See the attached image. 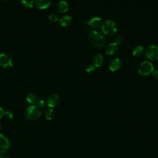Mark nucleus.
<instances>
[{
    "mask_svg": "<svg viewBox=\"0 0 158 158\" xmlns=\"http://www.w3.org/2000/svg\"><path fill=\"white\" fill-rule=\"evenodd\" d=\"M88 38L90 43L94 46L102 47L106 42L105 38L98 31L92 30L88 34Z\"/></svg>",
    "mask_w": 158,
    "mask_h": 158,
    "instance_id": "nucleus-1",
    "label": "nucleus"
},
{
    "mask_svg": "<svg viewBox=\"0 0 158 158\" xmlns=\"http://www.w3.org/2000/svg\"><path fill=\"white\" fill-rule=\"evenodd\" d=\"M41 115V110L36 106H28L25 112V117L29 121L37 120Z\"/></svg>",
    "mask_w": 158,
    "mask_h": 158,
    "instance_id": "nucleus-2",
    "label": "nucleus"
},
{
    "mask_svg": "<svg viewBox=\"0 0 158 158\" xmlns=\"http://www.w3.org/2000/svg\"><path fill=\"white\" fill-rule=\"evenodd\" d=\"M101 29L105 34L111 35L117 32V27L115 22L112 20L107 19L104 21L102 23Z\"/></svg>",
    "mask_w": 158,
    "mask_h": 158,
    "instance_id": "nucleus-3",
    "label": "nucleus"
},
{
    "mask_svg": "<svg viewBox=\"0 0 158 158\" xmlns=\"http://www.w3.org/2000/svg\"><path fill=\"white\" fill-rule=\"evenodd\" d=\"M154 70L152 64L148 60L143 61L138 67V72L140 75L145 76L150 74Z\"/></svg>",
    "mask_w": 158,
    "mask_h": 158,
    "instance_id": "nucleus-4",
    "label": "nucleus"
},
{
    "mask_svg": "<svg viewBox=\"0 0 158 158\" xmlns=\"http://www.w3.org/2000/svg\"><path fill=\"white\" fill-rule=\"evenodd\" d=\"M0 65L4 68H9L13 65V60L10 55L7 53L0 54Z\"/></svg>",
    "mask_w": 158,
    "mask_h": 158,
    "instance_id": "nucleus-5",
    "label": "nucleus"
},
{
    "mask_svg": "<svg viewBox=\"0 0 158 158\" xmlns=\"http://www.w3.org/2000/svg\"><path fill=\"white\" fill-rule=\"evenodd\" d=\"M146 56L151 60L158 59V46L156 45H149L146 48Z\"/></svg>",
    "mask_w": 158,
    "mask_h": 158,
    "instance_id": "nucleus-6",
    "label": "nucleus"
},
{
    "mask_svg": "<svg viewBox=\"0 0 158 158\" xmlns=\"http://www.w3.org/2000/svg\"><path fill=\"white\" fill-rule=\"evenodd\" d=\"M9 146L10 141L9 139L2 133H0V155L6 152Z\"/></svg>",
    "mask_w": 158,
    "mask_h": 158,
    "instance_id": "nucleus-7",
    "label": "nucleus"
},
{
    "mask_svg": "<svg viewBox=\"0 0 158 158\" xmlns=\"http://www.w3.org/2000/svg\"><path fill=\"white\" fill-rule=\"evenodd\" d=\"M60 102V98L56 94H49L46 99L47 105L50 108H53L56 107Z\"/></svg>",
    "mask_w": 158,
    "mask_h": 158,
    "instance_id": "nucleus-8",
    "label": "nucleus"
},
{
    "mask_svg": "<svg viewBox=\"0 0 158 158\" xmlns=\"http://www.w3.org/2000/svg\"><path fill=\"white\" fill-rule=\"evenodd\" d=\"M85 23L88 24L91 28H96L100 26L101 23V19L99 17H94L91 18L89 21H85Z\"/></svg>",
    "mask_w": 158,
    "mask_h": 158,
    "instance_id": "nucleus-9",
    "label": "nucleus"
},
{
    "mask_svg": "<svg viewBox=\"0 0 158 158\" xmlns=\"http://www.w3.org/2000/svg\"><path fill=\"white\" fill-rule=\"evenodd\" d=\"M35 6L40 9H44L48 8L51 5V1L49 0H36L34 1Z\"/></svg>",
    "mask_w": 158,
    "mask_h": 158,
    "instance_id": "nucleus-10",
    "label": "nucleus"
},
{
    "mask_svg": "<svg viewBox=\"0 0 158 158\" xmlns=\"http://www.w3.org/2000/svg\"><path fill=\"white\" fill-rule=\"evenodd\" d=\"M121 67V61L118 58H114L112 59L109 64V69L111 71H115Z\"/></svg>",
    "mask_w": 158,
    "mask_h": 158,
    "instance_id": "nucleus-11",
    "label": "nucleus"
},
{
    "mask_svg": "<svg viewBox=\"0 0 158 158\" xmlns=\"http://www.w3.org/2000/svg\"><path fill=\"white\" fill-rule=\"evenodd\" d=\"M72 20V18L69 15H65L61 17L59 20V23L62 27L69 26Z\"/></svg>",
    "mask_w": 158,
    "mask_h": 158,
    "instance_id": "nucleus-12",
    "label": "nucleus"
},
{
    "mask_svg": "<svg viewBox=\"0 0 158 158\" xmlns=\"http://www.w3.org/2000/svg\"><path fill=\"white\" fill-rule=\"evenodd\" d=\"M118 44L115 42L109 43L107 45L106 48V52L107 54H112L114 52H115L118 49Z\"/></svg>",
    "mask_w": 158,
    "mask_h": 158,
    "instance_id": "nucleus-13",
    "label": "nucleus"
},
{
    "mask_svg": "<svg viewBox=\"0 0 158 158\" xmlns=\"http://www.w3.org/2000/svg\"><path fill=\"white\" fill-rule=\"evenodd\" d=\"M103 62V56L99 54H96L93 57V63L94 67H99L102 64Z\"/></svg>",
    "mask_w": 158,
    "mask_h": 158,
    "instance_id": "nucleus-14",
    "label": "nucleus"
},
{
    "mask_svg": "<svg viewBox=\"0 0 158 158\" xmlns=\"http://www.w3.org/2000/svg\"><path fill=\"white\" fill-rule=\"evenodd\" d=\"M57 8L60 13L65 12L68 9V4L65 1H60L57 5Z\"/></svg>",
    "mask_w": 158,
    "mask_h": 158,
    "instance_id": "nucleus-15",
    "label": "nucleus"
},
{
    "mask_svg": "<svg viewBox=\"0 0 158 158\" xmlns=\"http://www.w3.org/2000/svg\"><path fill=\"white\" fill-rule=\"evenodd\" d=\"M144 49L143 46L138 45L133 48V49L132 50V53L134 56L138 57L143 54V53L144 52Z\"/></svg>",
    "mask_w": 158,
    "mask_h": 158,
    "instance_id": "nucleus-16",
    "label": "nucleus"
},
{
    "mask_svg": "<svg viewBox=\"0 0 158 158\" xmlns=\"http://www.w3.org/2000/svg\"><path fill=\"white\" fill-rule=\"evenodd\" d=\"M26 99H27V102H29L30 104H35V103H36V102L38 101V97L36 95V94H35L33 93H28V95L27 96Z\"/></svg>",
    "mask_w": 158,
    "mask_h": 158,
    "instance_id": "nucleus-17",
    "label": "nucleus"
},
{
    "mask_svg": "<svg viewBox=\"0 0 158 158\" xmlns=\"http://www.w3.org/2000/svg\"><path fill=\"white\" fill-rule=\"evenodd\" d=\"M54 115V110L52 108H49L46 110L45 113V117L47 120H51Z\"/></svg>",
    "mask_w": 158,
    "mask_h": 158,
    "instance_id": "nucleus-18",
    "label": "nucleus"
},
{
    "mask_svg": "<svg viewBox=\"0 0 158 158\" xmlns=\"http://www.w3.org/2000/svg\"><path fill=\"white\" fill-rule=\"evenodd\" d=\"M22 6L25 8H31L33 6L34 1H29V0H23L21 2Z\"/></svg>",
    "mask_w": 158,
    "mask_h": 158,
    "instance_id": "nucleus-19",
    "label": "nucleus"
},
{
    "mask_svg": "<svg viewBox=\"0 0 158 158\" xmlns=\"http://www.w3.org/2000/svg\"><path fill=\"white\" fill-rule=\"evenodd\" d=\"M4 116L6 118H7L8 120H10L14 117V114L12 112H11L10 110H7V111L4 112Z\"/></svg>",
    "mask_w": 158,
    "mask_h": 158,
    "instance_id": "nucleus-20",
    "label": "nucleus"
},
{
    "mask_svg": "<svg viewBox=\"0 0 158 158\" xmlns=\"http://www.w3.org/2000/svg\"><path fill=\"white\" fill-rule=\"evenodd\" d=\"M48 17H49V19L51 22H56V21L58 20V17L55 14H49Z\"/></svg>",
    "mask_w": 158,
    "mask_h": 158,
    "instance_id": "nucleus-21",
    "label": "nucleus"
},
{
    "mask_svg": "<svg viewBox=\"0 0 158 158\" xmlns=\"http://www.w3.org/2000/svg\"><path fill=\"white\" fill-rule=\"evenodd\" d=\"M45 105V102L43 99H38L37 102H36V106L38 108H43L44 107Z\"/></svg>",
    "mask_w": 158,
    "mask_h": 158,
    "instance_id": "nucleus-22",
    "label": "nucleus"
},
{
    "mask_svg": "<svg viewBox=\"0 0 158 158\" xmlns=\"http://www.w3.org/2000/svg\"><path fill=\"white\" fill-rule=\"evenodd\" d=\"M94 66L91 65V64H89L88 65L86 66V69H85V70L87 72H92L94 70Z\"/></svg>",
    "mask_w": 158,
    "mask_h": 158,
    "instance_id": "nucleus-23",
    "label": "nucleus"
},
{
    "mask_svg": "<svg viewBox=\"0 0 158 158\" xmlns=\"http://www.w3.org/2000/svg\"><path fill=\"white\" fill-rule=\"evenodd\" d=\"M122 40H123V38H122V36H120V35H117V36H116V37L115 38V43H117L118 44H119V43H120L122 41Z\"/></svg>",
    "mask_w": 158,
    "mask_h": 158,
    "instance_id": "nucleus-24",
    "label": "nucleus"
},
{
    "mask_svg": "<svg viewBox=\"0 0 158 158\" xmlns=\"http://www.w3.org/2000/svg\"><path fill=\"white\" fill-rule=\"evenodd\" d=\"M152 77L153 78L155 79V80H158V70H154L152 72Z\"/></svg>",
    "mask_w": 158,
    "mask_h": 158,
    "instance_id": "nucleus-25",
    "label": "nucleus"
},
{
    "mask_svg": "<svg viewBox=\"0 0 158 158\" xmlns=\"http://www.w3.org/2000/svg\"><path fill=\"white\" fill-rule=\"evenodd\" d=\"M4 111L3 109L0 107V118H1L4 116Z\"/></svg>",
    "mask_w": 158,
    "mask_h": 158,
    "instance_id": "nucleus-26",
    "label": "nucleus"
},
{
    "mask_svg": "<svg viewBox=\"0 0 158 158\" xmlns=\"http://www.w3.org/2000/svg\"><path fill=\"white\" fill-rule=\"evenodd\" d=\"M0 158H10V157L6 155H0Z\"/></svg>",
    "mask_w": 158,
    "mask_h": 158,
    "instance_id": "nucleus-27",
    "label": "nucleus"
},
{
    "mask_svg": "<svg viewBox=\"0 0 158 158\" xmlns=\"http://www.w3.org/2000/svg\"><path fill=\"white\" fill-rule=\"evenodd\" d=\"M1 122H0V129H1Z\"/></svg>",
    "mask_w": 158,
    "mask_h": 158,
    "instance_id": "nucleus-28",
    "label": "nucleus"
}]
</instances>
